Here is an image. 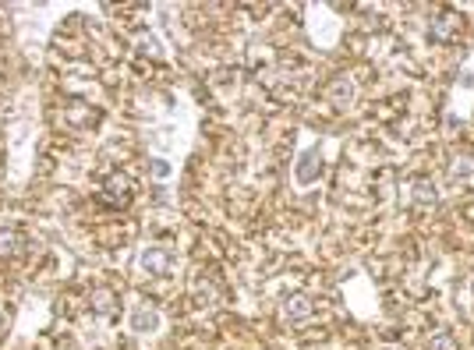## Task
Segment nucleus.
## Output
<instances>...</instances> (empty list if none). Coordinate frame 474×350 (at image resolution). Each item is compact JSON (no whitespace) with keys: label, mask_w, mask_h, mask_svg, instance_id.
<instances>
[{"label":"nucleus","mask_w":474,"mask_h":350,"mask_svg":"<svg viewBox=\"0 0 474 350\" xmlns=\"http://www.w3.org/2000/svg\"><path fill=\"white\" fill-rule=\"evenodd\" d=\"M156 322H160V319H156V312H149V308H145V312H138V315L131 319V326H135V329H142V333L156 329Z\"/></svg>","instance_id":"obj_10"},{"label":"nucleus","mask_w":474,"mask_h":350,"mask_svg":"<svg viewBox=\"0 0 474 350\" xmlns=\"http://www.w3.org/2000/svg\"><path fill=\"white\" fill-rule=\"evenodd\" d=\"M0 326H4V315H0Z\"/></svg>","instance_id":"obj_13"},{"label":"nucleus","mask_w":474,"mask_h":350,"mask_svg":"<svg viewBox=\"0 0 474 350\" xmlns=\"http://www.w3.org/2000/svg\"><path fill=\"white\" fill-rule=\"evenodd\" d=\"M428 350H457V340H453L450 333H436L432 344H428Z\"/></svg>","instance_id":"obj_11"},{"label":"nucleus","mask_w":474,"mask_h":350,"mask_svg":"<svg viewBox=\"0 0 474 350\" xmlns=\"http://www.w3.org/2000/svg\"><path fill=\"white\" fill-rule=\"evenodd\" d=\"M411 198H414L418 205H432V202H436V187H432L428 180H414V187H411Z\"/></svg>","instance_id":"obj_8"},{"label":"nucleus","mask_w":474,"mask_h":350,"mask_svg":"<svg viewBox=\"0 0 474 350\" xmlns=\"http://www.w3.org/2000/svg\"><path fill=\"white\" fill-rule=\"evenodd\" d=\"M351 96H354V86H351V78H336V82L329 86V99H333L336 106H347V103H351Z\"/></svg>","instance_id":"obj_7"},{"label":"nucleus","mask_w":474,"mask_h":350,"mask_svg":"<svg viewBox=\"0 0 474 350\" xmlns=\"http://www.w3.org/2000/svg\"><path fill=\"white\" fill-rule=\"evenodd\" d=\"M308 315H311V301H308V297L294 294V297H287L284 301V319L287 322H301V319H308Z\"/></svg>","instance_id":"obj_3"},{"label":"nucleus","mask_w":474,"mask_h":350,"mask_svg":"<svg viewBox=\"0 0 474 350\" xmlns=\"http://www.w3.org/2000/svg\"><path fill=\"white\" fill-rule=\"evenodd\" d=\"M21 252V234L18 230H0V255H18Z\"/></svg>","instance_id":"obj_9"},{"label":"nucleus","mask_w":474,"mask_h":350,"mask_svg":"<svg viewBox=\"0 0 474 350\" xmlns=\"http://www.w3.org/2000/svg\"><path fill=\"white\" fill-rule=\"evenodd\" d=\"M319 174H322V160H319V153H304V160L297 163V180H301V184H311Z\"/></svg>","instance_id":"obj_5"},{"label":"nucleus","mask_w":474,"mask_h":350,"mask_svg":"<svg viewBox=\"0 0 474 350\" xmlns=\"http://www.w3.org/2000/svg\"><path fill=\"white\" fill-rule=\"evenodd\" d=\"M99 198H103L110 209H124V205L135 198V180H131L128 174L106 177V184L99 187Z\"/></svg>","instance_id":"obj_1"},{"label":"nucleus","mask_w":474,"mask_h":350,"mask_svg":"<svg viewBox=\"0 0 474 350\" xmlns=\"http://www.w3.org/2000/svg\"><path fill=\"white\" fill-rule=\"evenodd\" d=\"M142 269H145L149 276H163V272L170 269V252H163V248H149V252L142 255Z\"/></svg>","instance_id":"obj_2"},{"label":"nucleus","mask_w":474,"mask_h":350,"mask_svg":"<svg viewBox=\"0 0 474 350\" xmlns=\"http://www.w3.org/2000/svg\"><path fill=\"white\" fill-rule=\"evenodd\" d=\"M471 170H474V156H464V163L460 160L453 163V177H468Z\"/></svg>","instance_id":"obj_12"},{"label":"nucleus","mask_w":474,"mask_h":350,"mask_svg":"<svg viewBox=\"0 0 474 350\" xmlns=\"http://www.w3.org/2000/svg\"><path fill=\"white\" fill-rule=\"evenodd\" d=\"M457 32H460V18L457 14H439L432 21V36L436 39H457Z\"/></svg>","instance_id":"obj_4"},{"label":"nucleus","mask_w":474,"mask_h":350,"mask_svg":"<svg viewBox=\"0 0 474 350\" xmlns=\"http://www.w3.org/2000/svg\"><path fill=\"white\" fill-rule=\"evenodd\" d=\"M93 312H96V315L113 319V315H117V297H113L110 290H96V294H93Z\"/></svg>","instance_id":"obj_6"}]
</instances>
